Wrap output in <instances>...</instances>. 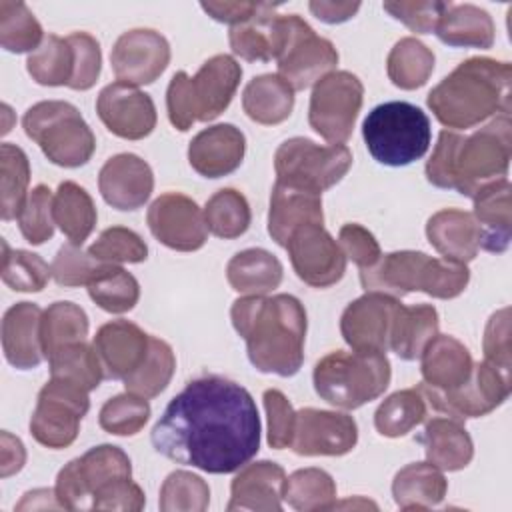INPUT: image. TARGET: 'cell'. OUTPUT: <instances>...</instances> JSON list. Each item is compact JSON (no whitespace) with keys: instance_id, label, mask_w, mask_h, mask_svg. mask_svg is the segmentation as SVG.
<instances>
[{"instance_id":"18","label":"cell","mask_w":512,"mask_h":512,"mask_svg":"<svg viewBox=\"0 0 512 512\" xmlns=\"http://www.w3.org/2000/svg\"><path fill=\"white\" fill-rule=\"evenodd\" d=\"M170 62L168 40L152 28H132L118 36L110 52V66L118 82L130 86L152 84Z\"/></svg>"},{"instance_id":"50","label":"cell","mask_w":512,"mask_h":512,"mask_svg":"<svg viewBox=\"0 0 512 512\" xmlns=\"http://www.w3.org/2000/svg\"><path fill=\"white\" fill-rule=\"evenodd\" d=\"M2 282L16 292H40L50 276L52 268L42 256L28 250H12L6 240H2Z\"/></svg>"},{"instance_id":"28","label":"cell","mask_w":512,"mask_h":512,"mask_svg":"<svg viewBox=\"0 0 512 512\" xmlns=\"http://www.w3.org/2000/svg\"><path fill=\"white\" fill-rule=\"evenodd\" d=\"M278 4L260 2L256 14L236 26H230L228 42L236 56L246 62L276 60L282 46V14Z\"/></svg>"},{"instance_id":"16","label":"cell","mask_w":512,"mask_h":512,"mask_svg":"<svg viewBox=\"0 0 512 512\" xmlns=\"http://www.w3.org/2000/svg\"><path fill=\"white\" fill-rule=\"evenodd\" d=\"M284 248L288 250L296 276L312 288L334 286L346 272V256L322 224L296 228Z\"/></svg>"},{"instance_id":"57","label":"cell","mask_w":512,"mask_h":512,"mask_svg":"<svg viewBox=\"0 0 512 512\" xmlns=\"http://www.w3.org/2000/svg\"><path fill=\"white\" fill-rule=\"evenodd\" d=\"M448 2L442 0H386L382 8L406 28L416 34H430L436 28L438 18L446 10Z\"/></svg>"},{"instance_id":"41","label":"cell","mask_w":512,"mask_h":512,"mask_svg":"<svg viewBox=\"0 0 512 512\" xmlns=\"http://www.w3.org/2000/svg\"><path fill=\"white\" fill-rule=\"evenodd\" d=\"M282 500L298 512L332 510L336 504V482L322 468H300L284 478Z\"/></svg>"},{"instance_id":"27","label":"cell","mask_w":512,"mask_h":512,"mask_svg":"<svg viewBox=\"0 0 512 512\" xmlns=\"http://www.w3.org/2000/svg\"><path fill=\"white\" fill-rule=\"evenodd\" d=\"M284 478L286 472L276 462L260 460L244 464L230 484V502L226 510L280 512Z\"/></svg>"},{"instance_id":"44","label":"cell","mask_w":512,"mask_h":512,"mask_svg":"<svg viewBox=\"0 0 512 512\" xmlns=\"http://www.w3.org/2000/svg\"><path fill=\"white\" fill-rule=\"evenodd\" d=\"M30 184V162L26 152L10 142L0 146V216L2 220L18 218Z\"/></svg>"},{"instance_id":"43","label":"cell","mask_w":512,"mask_h":512,"mask_svg":"<svg viewBox=\"0 0 512 512\" xmlns=\"http://www.w3.org/2000/svg\"><path fill=\"white\" fill-rule=\"evenodd\" d=\"M176 370V356L172 346L162 338L150 336L148 352L142 364L128 374L122 382L126 392L138 394L142 398H154L166 390Z\"/></svg>"},{"instance_id":"52","label":"cell","mask_w":512,"mask_h":512,"mask_svg":"<svg viewBox=\"0 0 512 512\" xmlns=\"http://www.w3.org/2000/svg\"><path fill=\"white\" fill-rule=\"evenodd\" d=\"M150 418L148 398L132 392L116 394L104 402L98 414V424L104 432L114 436L138 434Z\"/></svg>"},{"instance_id":"53","label":"cell","mask_w":512,"mask_h":512,"mask_svg":"<svg viewBox=\"0 0 512 512\" xmlns=\"http://www.w3.org/2000/svg\"><path fill=\"white\" fill-rule=\"evenodd\" d=\"M88 252L92 258L104 264H138L148 258V246L142 236L124 226L102 230Z\"/></svg>"},{"instance_id":"8","label":"cell","mask_w":512,"mask_h":512,"mask_svg":"<svg viewBox=\"0 0 512 512\" xmlns=\"http://www.w3.org/2000/svg\"><path fill=\"white\" fill-rule=\"evenodd\" d=\"M362 138L378 164L392 168L408 166L430 148V118L416 104L402 100L384 102L374 106L364 118Z\"/></svg>"},{"instance_id":"45","label":"cell","mask_w":512,"mask_h":512,"mask_svg":"<svg viewBox=\"0 0 512 512\" xmlns=\"http://www.w3.org/2000/svg\"><path fill=\"white\" fill-rule=\"evenodd\" d=\"M50 378L70 382L86 392H92L104 380V370L92 344L86 340L60 348L48 358Z\"/></svg>"},{"instance_id":"62","label":"cell","mask_w":512,"mask_h":512,"mask_svg":"<svg viewBox=\"0 0 512 512\" xmlns=\"http://www.w3.org/2000/svg\"><path fill=\"white\" fill-rule=\"evenodd\" d=\"M260 2H202L200 8L216 22H224L230 26L242 24L250 20Z\"/></svg>"},{"instance_id":"34","label":"cell","mask_w":512,"mask_h":512,"mask_svg":"<svg viewBox=\"0 0 512 512\" xmlns=\"http://www.w3.org/2000/svg\"><path fill=\"white\" fill-rule=\"evenodd\" d=\"M282 276V262L264 248L242 250L226 264L228 284L244 296H266L280 286Z\"/></svg>"},{"instance_id":"36","label":"cell","mask_w":512,"mask_h":512,"mask_svg":"<svg viewBox=\"0 0 512 512\" xmlns=\"http://www.w3.org/2000/svg\"><path fill=\"white\" fill-rule=\"evenodd\" d=\"M438 334V312L430 304L404 306L400 302L390 330L388 350L400 360H418L426 344Z\"/></svg>"},{"instance_id":"2","label":"cell","mask_w":512,"mask_h":512,"mask_svg":"<svg viewBox=\"0 0 512 512\" xmlns=\"http://www.w3.org/2000/svg\"><path fill=\"white\" fill-rule=\"evenodd\" d=\"M230 318L258 372L288 378L302 368L306 310L296 296H242L234 300Z\"/></svg>"},{"instance_id":"38","label":"cell","mask_w":512,"mask_h":512,"mask_svg":"<svg viewBox=\"0 0 512 512\" xmlns=\"http://www.w3.org/2000/svg\"><path fill=\"white\" fill-rule=\"evenodd\" d=\"M54 222L68 242L82 246L96 226V206L92 196L76 182L66 180L54 192Z\"/></svg>"},{"instance_id":"47","label":"cell","mask_w":512,"mask_h":512,"mask_svg":"<svg viewBox=\"0 0 512 512\" xmlns=\"http://www.w3.org/2000/svg\"><path fill=\"white\" fill-rule=\"evenodd\" d=\"M26 70L42 86H68L74 76V48L68 38L48 34L44 42L28 54Z\"/></svg>"},{"instance_id":"59","label":"cell","mask_w":512,"mask_h":512,"mask_svg":"<svg viewBox=\"0 0 512 512\" xmlns=\"http://www.w3.org/2000/svg\"><path fill=\"white\" fill-rule=\"evenodd\" d=\"M484 360L510 374L512 352H510V308L504 306L496 310L484 330Z\"/></svg>"},{"instance_id":"54","label":"cell","mask_w":512,"mask_h":512,"mask_svg":"<svg viewBox=\"0 0 512 512\" xmlns=\"http://www.w3.org/2000/svg\"><path fill=\"white\" fill-rule=\"evenodd\" d=\"M54 194L48 186L38 184L30 190L20 214H18V228L26 242L38 246L44 244L54 236V212H52Z\"/></svg>"},{"instance_id":"49","label":"cell","mask_w":512,"mask_h":512,"mask_svg":"<svg viewBox=\"0 0 512 512\" xmlns=\"http://www.w3.org/2000/svg\"><path fill=\"white\" fill-rule=\"evenodd\" d=\"M44 38L40 22L24 2H0V46L6 52L32 54Z\"/></svg>"},{"instance_id":"48","label":"cell","mask_w":512,"mask_h":512,"mask_svg":"<svg viewBox=\"0 0 512 512\" xmlns=\"http://www.w3.org/2000/svg\"><path fill=\"white\" fill-rule=\"evenodd\" d=\"M204 220L208 232L218 238L232 240L250 228L252 214L242 192L234 188H222L208 198L204 206Z\"/></svg>"},{"instance_id":"35","label":"cell","mask_w":512,"mask_h":512,"mask_svg":"<svg viewBox=\"0 0 512 512\" xmlns=\"http://www.w3.org/2000/svg\"><path fill=\"white\" fill-rule=\"evenodd\" d=\"M448 490L440 468L430 462H412L392 480V498L402 510H428L438 506Z\"/></svg>"},{"instance_id":"21","label":"cell","mask_w":512,"mask_h":512,"mask_svg":"<svg viewBox=\"0 0 512 512\" xmlns=\"http://www.w3.org/2000/svg\"><path fill=\"white\" fill-rule=\"evenodd\" d=\"M96 112L102 124L118 138L142 140L156 126L154 100L124 82L104 86L96 98Z\"/></svg>"},{"instance_id":"64","label":"cell","mask_w":512,"mask_h":512,"mask_svg":"<svg viewBox=\"0 0 512 512\" xmlns=\"http://www.w3.org/2000/svg\"><path fill=\"white\" fill-rule=\"evenodd\" d=\"M26 462V450L20 438L12 436L10 432L0 434V476L6 478L14 472H20Z\"/></svg>"},{"instance_id":"55","label":"cell","mask_w":512,"mask_h":512,"mask_svg":"<svg viewBox=\"0 0 512 512\" xmlns=\"http://www.w3.org/2000/svg\"><path fill=\"white\" fill-rule=\"evenodd\" d=\"M104 262H98L90 256V252H84L78 244H64L58 248L50 268L52 278L58 286L64 288H76V286H88V282L96 276Z\"/></svg>"},{"instance_id":"61","label":"cell","mask_w":512,"mask_h":512,"mask_svg":"<svg viewBox=\"0 0 512 512\" xmlns=\"http://www.w3.org/2000/svg\"><path fill=\"white\" fill-rule=\"evenodd\" d=\"M146 504V496L142 488L132 478H120L106 484L92 498V510H122V512H138Z\"/></svg>"},{"instance_id":"37","label":"cell","mask_w":512,"mask_h":512,"mask_svg":"<svg viewBox=\"0 0 512 512\" xmlns=\"http://www.w3.org/2000/svg\"><path fill=\"white\" fill-rule=\"evenodd\" d=\"M242 108L246 116L258 124H280L292 114L294 88L278 74H260L246 84Z\"/></svg>"},{"instance_id":"12","label":"cell","mask_w":512,"mask_h":512,"mask_svg":"<svg viewBox=\"0 0 512 512\" xmlns=\"http://www.w3.org/2000/svg\"><path fill=\"white\" fill-rule=\"evenodd\" d=\"M132 478L128 454L112 444H100L70 460L56 476V498L66 510L90 508L92 498L106 484Z\"/></svg>"},{"instance_id":"5","label":"cell","mask_w":512,"mask_h":512,"mask_svg":"<svg viewBox=\"0 0 512 512\" xmlns=\"http://www.w3.org/2000/svg\"><path fill=\"white\" fill-rule=\"evenodd\" d=\"M468 282L470 270L466 264L432 258L416 250L388 252L372 268L360 270V284L366 292H384L396 298L424 292L432 298L450 300L460 296Z\"/></svg>"},{"instance_id":"39","label":"cell","mask_w":512,"mask_h":512,"mask_svg":"<svg viewBox=\"0 0 512 512\" xmlns=\"http://www.w3.org/2000/svg\"><path fill=\"white\" fill-rule=\"evenodd\" d=\"M386 72L396 88L416 90L434 72V52L414 36L400 38L386 58Z\"/></svg>"},{"instance_id":"23","label":"cell","mask_w":512,"mask_h":512,"mask_svg":"<svg viewBox=\"0 0 512 512\" xmlns=\"http://www.w3.org/2000/svg\"><path fill=\"white\" fill-rule=\"evenodd\" d=\"M246 138L234 124H214L200 130L188 146V162L204 178H222L240 168Z\"/></svg>"},{"instance_id":"11","label":"cell","mask_w":512,"mask_h":512,"mask_svg":"<svg viewBox=\"0 0 512 512\" xmlns=\"http://www.w3.org/2000/svg\"><path fill=\"white\" fill-rule=\"evenodd\" d=\"M278 76L292 88L314 86L338 64V50L328 38L318 36L298 14H282V46L276 58Z\"/></svg>"},{"instance_id":"10","label":"cell","mask_w":512,"mask_h":512,"mask_svg":"<svg viewBox=\"0 0 512 512\" xmlns=\"http://www.w3.org/2000/svg\"><path fill=\"white\" fill-rule=\"evenodd\" d=\"M350 166L352 152L346 144L322 146L304 136L284 140L274 154L276 182L320 196L338 184Z\"/></svg>"},{"instance_id":"26","label":"cell","mask_w":512,"mask_h":512,"mask_svg":"<svg viewBox=\"0 0 512 512\" xmlns=\"http://www.w3.org/2000/svg\"><path fill=\"white\" fill-rule=\"evenodd\" d=\"M42 312L34 302H16L2 318V352L16 370H34L44 360L40 338Z\"/></svg>"},{"instance_id":"6","label":"cell","mask_w":512,"mask_h":512,"mask_svg":"<svg viewBox=\"0 0 512 512\" xmlns=\"http://www.w3.org/2000/svg\"><path fill=\"white\" fill-rule=\"evenodd\" d=\"M242 78V68L230 54L208 58L194 76L176 72L166 90V110L170 124L186 132L194 122L218 118L232 102Z\"/></svg>"},{"instance_id":"7","label":"cell","mask_w":512,"mask_h":512,"mask_svg":"<svg viewBox=\"0 0 512 512\" xmlns=\"http://www.w3.org/2000/svg\"><path fill=\"white\" fill-rule=\"evenodd\" d=\"M390 360L382 352L334 350L322 356L312 372L316 394L342 410H356L390 384Z\"/></svg>"},{"instance_id":"46","label":"cell","mask_w":512,"mask_h":512,"mask_svg":"<svg viewBox=\"0 0 512 512\" xmlns=\"http://www.w3.org/2000/svg\"><path fill=\"white\" fill-rule=\"evenodd\" d=\"M426 398L420 388L390 394L374 412V426L386 438H400L426 418Z\"/></svg>"},{"instance_id":"30","label":"cell","mask_w":512,"mask_h":512,"mask_svg":"<svg viewBox=\"0 0 512 512\" xmlns=\"http://www.w3.org/2000/svg\"><path fill=\"white\" fill-rule=\"evenodd\" d=\"M304 224H324L322 196L274 182L268 210L270 238L284 248L290 234Z\"/></svg>"},{"instance_id":"24","label":"cell","mask_w":512,"mask_h":512,"mask_svg":"<svg viewBox=\"0 0 512 512\" xmlns=\"http://www.w3.org/2000/svg\"><path fill=\"white\" fill-rule=\"evenodd\" d=\"M150 336L128 320H112L98 328L92 346L108 380H124L132 374L148 352Z\"/></svg>"},{"instance_id":"56","label":"cell","mask_w":512,"mask_h":512,"mask_svg":"<svg viewBox=\"0 0 512 512\" xmlns=\"http://www.w3.org/2000/svg\"><path fill=\"white\" fill-rule=\"evenodd\" d=\"M66 38L74 48V76L68 88L90 90L96 84L102 68L100 44L88 32H72Z\"/></svg>"},{"instance_id":"42","label":"cell","mask_w":512,"mask_h":512,"mask_svg":"<svg viewBox=\"0 0 512 512\" xmlns=\"http://www.w3.org/2000/svg\"><path fill=\"white\" fill-rule=\"evenodd\" d=\"M86 288L92 302L110 314L130 312L140 298L138 280L118 264H102Z\"/></svg>"},{"instance_id":"3","label":"cell","mask_w":512,"mask_h":512,"mask_svg":"<svg viewBox=\"0 0 512 512\" xmlns=\"http://www.w3.org/2000/svg\"><path fill=\"white\" fill-rule=\"evenodd\" d=\"M510 158V114H498L468 136L442 130L424 172L432 186L474 198L484 186L506 178Z\"/></svg>"},{"instance_id":"19","label":"cell","mask_w":512,"mask_h":512,"mask_svg":"<svg viewBox=\"0 0 512 512\" xmlns=\"http://www.w3.org/2000/svg\"><path fill=\"white\" fill-rule=\"evenodd\" d=\"M398 306L400 300L384 292H366L352 300L340 318L344 342L358 352L386 354Z\"/></svg>"},{"instance_id":"15","label":"cell","mask_w":512,"mask_h":512,"mask_svg":"<svg viewBox=\"0 0 512 512\" xmlns=\"http://www.w3.org/2000/svg\"><path fill=\"white\" fill-rule=\"evenodd\" d=\"M426 402L440 414L464 422L466 418H480L496 410L512 390V376L482 360L474 364L470 380L454 392H434L418 386Z\"/></svg>"},{"instance_id":"4","label":"cell","mask_w":512,"mask_h":512,"mask_svg":"<svg viewBox=\"0 0 512 512\" xmlns=\"http://www.w3.org/2000/svg\"><path fill=\"white\" fill-rule=\"evenodd\" d=\"M510 82V62L472 56L428 92L426 104L442 126L474 128L498 114H510Z\"/></svg>"},{"instance_id":"29","label":"cell","mask_w":512,"mask_h":512,"mask_svg":"<svg viewBox=\"0 0 512 512\" xmlns=\"http://www.w3.org/2000/svg\"><path fill=\"white\" fill-rule=\"evenodd\" d=\"M426 238L446 260L468 264L480 250V228L472 212L444 208L426 222Z\"/></svg>"},{"instance_id":"13","label":"cell","mask_w":512,"mask_h":512,"mask_svg":"<svg viewBox=\"0 0 512 512\" xmlns=\"http://www.w3.org/2000/svg\"><path fill=\"white\" fill-rule=\"evenodd\" d=\"M364 86L348 70H334L314 84L308 122L316 134L330 144H344L354 130L362 108Z\"/></svg>"},{"instance_id":"17","label":"cell","mask_w":512,"mask_h":512,"mask_svg":"<svg viewBox=\"0 0 512 512\" xmlns=\"http://www.w3.org/2000/svg\"><path fill=\"white\" fill-rule=\"evenodd\" d=\"M152 236L170 250L196 252L206 244L208 228L198 204L180 192L160 194L146 212Z\"/></svg>"},{"instance_id":"60","label":"cell","mask_w":512,"mask_h":512,"mask_svg":"<svg viewBox=\"0 0 512 512\" xmlns=\"http://www.w3.org/2000/svg\"><path fill=\"white\" fill-rule=\"evenodd\" d=\"M338 244L346 260H352L360 270L372 268L382 256L380 244L374 234L356 222H348L340 228Z\"/></svg>"},{"instance_id":"20","label":"cell","mask_w":512,"mask_h":512,"mask_svg":"<svg viewBox=\"0 0 512 512\" xmlns=\"http://www.w3.org/2000/svg\"><path fill=\"white\" fill-rule=\"evenodd\" d=\"M358 442L356 420L344 412L302 408L296 412L290 448L300 456H344Z\"/></svg>"},{"instance_id":"63","label":"cell","mask_w":512,"mask_h":512,"mask_svg":"<svg viewBox=\"0 0 512 512\" xmlns=\"http://www.w3.org/2000/svg\"><path fill=\"white\" fill-rule=\"evenodd\" d=\"M310 12L326 24H342L360 10V2H334V0H312Z\"/></svg>"},{"instance_id":"14","label":"cell","mask_w":512,"mask_h":512,"mask_svg":"<svg viewBox=\"0 0 512 512\" xmlns=\"http://www.w3.org/2000/svg\"><path fill=\"white\" fill-rule=\"evenodd\" d=\"M88 408L90 398L86 390L70 382L50 378L38 392V400L30 416V434L46 448H68L76 440L80 422Z\"/></svg>"},{"instance_id":"25","label":"cell","mask_w":512,"mask_h":512,"mask_svg":"<svg viewBox=\"0 0 512 512\" xmlns=\"http://www.w3.org/2000/svg\"><path fill=\"white\" fill-rule=\"evenodd\" d=\"M474 370L468 348L448 334H436L420 354L422 386L434 392H454L464 386Z\"/></svg>"},{"instance_id":"31","label":"cell","mask_w":512,"mask_h":512,"mask_svg":"<svg viewBox=\"0 0 512 512\" xmlns=\"http://www.w3.org/2000/svg\"><path fill=\"white\" fill-rule=\"evenodd\" d=\"M418 442L424 446L426 462L442 472L466 468L474 456V444L464 422L450 416H434L426 422Z\"/></svg>"},{"instance_id":"40","label":"cell","mask_w":512,"mask_h":512,"mask_svg":"<svg viewBox=\"0 0 512 512\" xmlns=\"http://www.w3.org/2000/svg\"><path fill=\"white\" fill-rule=\"evenodd\" d=\"M88 328H90L88 316L78 304L68 300H58L50 304L42 312V324H40L44 358L48 360L60 348L86 340Z\"/></svg>"},{"instance_id":"58","label":"cell","mask_w":512,"mask_h":512,"mask_svg":"<svg viewBox=\"0 0 512 512\" xmlns=\"http://www.w3.org/2000/svg\"><path fill=\"white\" fill-rule=\"evenodd\" d=\"M264 410H266V422H268V444L274 450L290 448L292 436H294V424H296V410L292 408L290 400L284 396V392L270 388L262 396Z\"/></svg>"},{"instance_id":"9","label":"cell","mask_w":512,"mask_h":512,"mask_svg":"<svg viewBox=\"0 0 512 512\" xmlns=\"http://www.w3.org/2000/svg\"><path fill=\"white\" fill-rule=\"evenodd\" d=\"M22 128L44 156L62 168L84 166L94 150L96 138L80 110L64 100H42L22 116Z\"/></svg>"},{"instance_id":"1","label":"cell","mask_w":512,"mask_h":512,"mask_svg":"<svg viewBox=\"0 0 512 512\" xmlns=\"http://www.w3.org/2000/svg\"><path fill=\"white\" fill-rule=\"evenodd\" d=\"M260 416L252 394L224 376L190 380L150 432L164 458L208 474L238 472L260 450Z\"/></svg>"},{"instance_id":"22","label":"cell","mask_w":512,"mask_h":512,"mask_svg":"<svg viewBox=\"0 0 512 512\" xmlns=\"http://www.w3.org/2000/svg\"><path fill=\"white\" fill-rule=\"evenodd\" d=\"M98 190L112 208L136 210L148 202L154 190L152 168L132 152L116 154L100 168Z\"/></svg>"},{"instance_id":"33","label":"cell","mask_w":512,"mask_h":512,"mask_svg":"<svg viewBox=\"0 0 512 512\" xmlns=\"http://www.w3.org/2000/svg\"><path fill=\"white\" fill-rule=\"evenodd\" d=\"M492 16L476 4L448 2L446 10L436 22L434 34L440 42L452 48H492L494 44Z\"/></svg>"},{"instance_id":"51","label":"cell","mask_w":512,"mask_h":512,"mask_svg":"<svg viewBox=\"0 0 512 512\" xmlns=\"http://www.w3.org/2000/svg\"><path fill=\"white\" fill-rule=\"evenodd\" d=\"M210 504L206 480L188 470H174L160 486L158 506L162 512H204Z\"/></svg>"},{"instance_id":"32","label":"cell","mask_w":512,"mask_h":512,"mask_svg":"<svg viewBox=\"0 0 512 512\" xmlns=\"http://www.w3.org/2000/svg\"><path fill=\"white\" fill-rule=\"evenodd\" d=\"M510 194L512 186L508 178L492 182L476 192L474 220L480 228V248L492 254H502L510 246Z\"/></svg>"}]
</instances>
